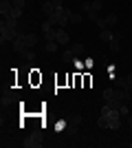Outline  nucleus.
I'll return each mask as SVG.
<instances>
[{
	"label": "nucleus",
	"instance_id": "nucleus-4",
	"mask_svg": "<svg viewBox=\"0 0 132 148\" xmlns=\"http://www.w3.org/2000/svg\"><path fill=\"white\" fill-rule=\"evenodd\" d=\"M22 146L24 148H42V137H40V133H31V135L22 142Z\"/></svg>",
	"mask_w": 132,
	"mask_h": 148
},
{
	"label": "nucleus",
	"instance_id": "nucleus-31",
	"mask_svg": "<svg viewBox=\"0 0 132 148\" xmlns=\"http://www.w3.org/2000/svg\"><path fill=\"white\" fill-rule=\"evenodd\" d=\"M128 126L132 128V115H128Z\"/></svg>",
	"mask_w": 132,
	"mask_h": 148
},
{
	"label": "nucleus",
	"instance_id": "nucleus-21",
	"mask_svg": "<svg viewBox=\"0 0 132 148\" xmlns=\"http://www.w3.org/2000/svg\"><path fill=\"white\" fill-rule=\"evenodd\" d=\"M112 97H114V88H106L104 91V99L108 102V99H112Z\"/></svg>",
	"mask_w": 132,
	"mask_h": 148
},
{
	"label": "nucleus",
	"instance_id": "nucleus-1",
	"mask_svg": "<svg viewBox=\"0 0 132 148\" xmlns=\"http://www.w3.org/2000/svg\"><path fill=\"white\" fill-rule=\"evenodd\" d=\"M70 16H73L70 9H66V7H57L55 13H51V16H49V20L55 27H66V25H70Z\"/></svg>",
	"mask_w": 132,
	"mask_h": 148
},
{
	"label": "nucleus",
	"instance_id": "nucleus-27",
	"mask_svg": "<svg viewBox=\"0 0 132 148\" xmlns=\"http://www.w3.org/2000/svg\"><path fill=\"white\" fill-rule=\"evenodd\" d=\"M126 86L132 88V73H128V77H126Z\"/></svg>",
	"mask_w": 132,
	"mask_h": 148
},
{
	"label": "nucleus",
	"instance_id": "nucleus-11",
	"mask_svg": "<svg viewBox=\"0 0 132 148\" xmlns=\"http://www.w3.org/2000/svg\"><path fill=\"white\" fill-rule=\"evenodd\" d=\"M60 47H62V44L57 42V40H49V42L44 44V49L49 51V53H57V49H60Z\"/></svg>",
	"mask_w": 132,
	"mask_h": 148
},
{
	"label": "nucleus",
	"instance_id": "nucleus-5",
	"mask_svg": "<svg viewBox=\"0 0 132 148\" xmlns=\"http://www.w3.org/2000/svg\"><path fill=\"white\" fill-rule=\"evenodd\" d=\"M16 99H18V97H16L13 88H5V91H2V97H0V104H2V106H11Z\"/></svg>",
	"mask_w": 132,
	"mask_h": 148
},
{
	"label": "nucleus",
	"instance_id": "nucleus-24",
	"mask_svg": "<svg viewBox=\"0 0 132 148\" xmlns=\"http://www.w3.org/2000/svg\"><path fill=\"white\" fill-rule=\"evenodd\" d=\"M20 16H22V9L13 7V11H11V18H20Z\"/></svg>",
	"mask_w": 132,
	"mask_h": 148
},
{
	"label": "nucleus",
	"instance_id": "nucleus-19",
	"mask_svg": "<svg viewBox=\"0 0 132 148\" xmlns=\"http://www.w3.org/2000/svg\"><path fill=\"white\" fill-rule=\"evenodd\" d=\"M82 13H75V11H73V16H70V25H79V22H82Z\"/></svg>",
	"mask_w": 132,
	"mask_h": 148
},
{
	"label": "nucleus",
	"instance_id": "nucleus-18",
	"mask_svg": "<svg viewBox=\"0 0 132 148\" xmlns=\"http://www.w3.org/2000/svg\"><path fill=\"white\" fill-rule=\"evenodd\" d=\"M101 9H104V2H99V0H93V2H90V11H97V13H99Z\"/></svg>",
	"mask_w": 132,
	"mask_h": 148
},
{
	"label": "nucleus",
	"instance_id": "nucleus-6",
	"mask_svg": "<svg viewBox=\"0 0 132 148\" xmlns=\"http://www.w3.org/2000/svg\"><path fill=\"white\" fill-rule=\"evenodd\" d=\"M55 40L62 44V47H66V44L70 42V38H68V33H66V29H64V27H57V31H55Z\"/></svg>",
	"mask_w": 132,
	"mask_h": 148
},
{
	"label": "nucleus",
	"instance_id": "nucleus-28",
	"mask_svg": "<svg viewBox=\"0 0 132 148\" xmlns=\"http://www.w3.org/2000/svg\"><path fill=\"white\" fill-rule=\"evenodd\" d=\"M66 128V122H64V119H60V122H57V130H64Z\"/></svg>",
	"mask_w": 132,
	"mask_h": 148
},
{
	"label": "nucleus",
	"instance_id": "nucleus-9",
	"mask_svg": "<svg viewBox=\"0 0 132 148\" xmlns=\"http://www.w3.org/2000/svg\"><path fill=\"white\" fill-rule=\"evenodd\" d=\"M114 36H117V33H112V29H104V31H99V40L101 42H112L114 40Z\"/></svg>",
	"mask_w": 132,
	"mask_h": 148
},
{
	"label": "nucleus",
	"instance_id": "nucleus-23",
	"mask_svg": "<svg viewBox=\"0 0 132 148\" xmlns=\"http://www.w3.org/2000/svg\"><path fill=\"white\" fill-rule=\"evenodd\" d=\"M73 62H75V69H77V71H84V69H86V66H84V62L79 60V58H75Z\"/></svg>",
	"mask_w": 132,
	"mask_h": 148
},
{
	"label": "nucleus",
	"instance_id": "nucleus-30",
	"mask_svg": "<svg viewBox=\"0 0 132 148\" xmlns=\"http://www.w3.org/2000/svg\"><path fill=\"white\" fill-rule=\"evenodd\" d=\"M53 2H55L57 7H64V0H53Z\"/></svg>",
	"mask_w": 132,
	"mask_h": 148
},
{
	"label": "nucleus",
	"instance_id": "nucleus-15",
	"mask_svg": "<svg viewBox=\"0 0 132 148\" xmlns=\"http://www.w3.org/2000/svg\"><path fill=\"white\" fill-rule=\"evenodd\" d=\"M75 58H77V56L73 53V49H66V51L62 53V60H64V62H73Z\"/></svg>",
	"mask_w": 132,
	"mask_h": 148
},
{
	"label": "nucleus",
	"instance_id": "nucleus-33",
	"mask_svg": "<svg viewBox=\"0 0 132 148\" xmlns=\"http://www.w3.org/2000/svg\"><path fill=\"white\" fill-rule=\"evenodd\" d=\"M99 2H104V0H99Z\"/></svg>",
	"mask_w": 132,
	"mask_h": 148
},
{
	"label": "nucleus",
	"instance_id": "nucleus-8",
	"mask_svg": "<svg viewBox=\"0 0 132 148\" xmlns=\"http://www.w3.org/2000/svg\"><path fill=\"white\" fill-rule=\"evenodd\" d=\"M55 9H57V5L53 2V0H44V5H42V11H44V16L49 18L51 13H55Z\"/></svg>",
	"mask_w": 132,
	"mask_h": 148
},
{
	"label": "nucleus",
	"instance_id": "nucleus-13",
	"mask_svg": "<svg viewBox=\"0 0 132 148\" xmlns=\"http://www.w3.org/2000/svg\"><path fill=\"white\" fill-rule=\"evenodd\" d=\"M104 20H106V27H108V29H112V27L117 25V20H119V18H117V13H108Z\"/></svg>",
	"mask_w": 132,
	"mask_h": 148
},
{
	"label": "nucleus",
	"instance_id": "nucleus-10",
	"mask_svg": "<svg viewBox=\"0 0 132 148\" xmlns=\"http://www.w3.org/2000/svg\"><path fill=\"white\" fill-rule=\"evenodd\" d=\"M110 51H112V53H119V51H121V33H117L114 40L110 42Z\"/></svg>",
	"mask_w": 132,
	"mask_h": 148
},
{
	"label": "nucleus",
	"instance_id": "nucleus-22",
	"mask_svg": "<svg viewBox=\"0 0 132 148\" xmlns=\"http://www.w3.org/2000/svg\"><path fill=\"white\" fill-rule=\"evenodd\" d=\"M31 82H33V84L42 82V75H38V71H33V73H31Z\"/></svg>",
	"mask_w": 132,
	"mask_h": 148
},
{
	"label": "nucleus",
	"instance_id": "nucleus-7",
	"mask_svg": "<svg viewBox=\"0 0 132 148\" xmlns=\"http://www.w3.org/2000/svg\"><path fill=\"white\" fill-rule=\"evenodd\" d=\"M13 11V5L9 2V0H0V13H2V18H7V16H11Z\"/></svg>",
	"mask_w": 132,
	"mask_h": 148
},
{
	"label": "nucleus",
	"instance_id": "nucleus-12",
	"mask_svg": "<svg viewBox=\"0 0 132 148\" xmlns=\"http://www.w3.org/2000/svg\"><path fill=\"white\" fill-rule=\"evenodd\" d=\"M24 40H26V49H33V47L38 44V36H35V33H26Z\"/></svg>",
	"mask_w": 132,
	"mask_h": 148
},
{
	"label": "nucleus",
	"instance_id": "nucleus-14",
	"mask_svg": "<svg viewBox=\"0 0 132 148\" xmlns=\"http://www.w3.org/2000/svg\"><path fill=\"white\" fill-rule=\"evenodd\" d=\"M70 49H73V53H75V56L79 58V56H84V51H86V47H84L82 42H75L73 47H70Z\"/></svg>",
	"mask_w": 132,
	"mask_h": 148
},
{
	"label": "nucleus",
	"instance_id": "nucleus-3",
	"mask_svg": "<svg viewBox=\"0 0 132 148\" xmlns=\"http://www.w3.org/2000/svg\"><path fill=\"white\" fill-rule=\"evenodd\" d=\"M11 47H13V51H16V53H26V56H31V49H26L24 36H18V38L11 42Z\"/></svg>",
	"mask_w": 132,
	"mask_h": 148
},
{
	"label": "nucleus",
	"instance_id": "nucleus-20",
	"mask_svg": "<svg viewBox=\"0 0 132 148\" xmlns=\"http://www.w3.org/2000/svg\"><path fill=\"white\" fill-rule=\"evenodd\" d=\"M119 115H121V117H128V115H130V111H128V104H121V106H119Z\"/></svg>",
	"mask_w": 132,
	"mask_h": 148
},
{
	"label": "nucleus",
	"instance_id": "nucleus-16",
	"mask_svg": "<svg viewBox=\"0 0 132 148\" xmlns=\"http://www.w3.org/2000/svg\"><path fill=\"white\" fill-rule=\"evenodd\" d=\"M108 124H110V119H108L106 115H99V119H97V126H99V128H108Z\"/></svg>",
	"mask_w": 132,
	"mask_h": 148
},
{
	"label": "nucleus",
	"instance_id": "nucleus-25",
	"mask_svg": "<svg viewBox=\"0 0 132 148\" xmlns=\"http://www.w3.org/2000/svg\"><path fill=\"white\" fill-rule=\"evenodd\" d=\"M93 64H95V62L90 60V58H86V60H84V66H86V69H93Z\"/></svg>",
	"mask_w": 132,
	"mask_h": 148
},
{
	"label": "nucleus",
	"instance_id": "nucleus-29",
	"mask_svg": "<svg viewBox=\"0 0 132 148\" xmlns=\"http://www.w3.org/2000/svg\"><path fill=\"white\" fill-rule=\"evenodd\" d=\"M82 11H84V13L90 11V2H84V5H82Z\"/></svg>",
	"mask_w": 132,
	"mask_h": 148
},
{
	"label": "nucleus",
	"instance_id": "nucleus-2",
	"mask_svg": "<svg viewBox=\"0 0 132 148\" xmlns=\"http://www.w3.org/2000/svg\"><path fill=\"white\" fill-rule=\"evenodd\" d=\"M18 36H20V33H18V27H9L5 20L0 22V44L9 42V40L13 42V40H16Z\"/></svg>",
	"mask_w": 132,
	"mask_h": 148
},
{
	"label": "nucleus",
	"instance_id": "nucleus-17",
	"mask_svg": "<svg viewBox=\"0 0 132 148\" xmlns=\"http://www.w3.org/2000/svg\"><path fill=\"white\" fill-rule=\"evenodd\" d=\"M108 128H110V130H119V128H121V117H117V119H110Z\"/></svg>",
	"mask_w": 132,
	"mask_h": 148
},
{
	"label": "nucleus",
	"instance_id": "nucleus-32",
	"mask_svg": "<svg viewBox=\"0 0 132 148\" xmlns=\"http://www.w3.org/2000/svg\"><path fill=\"white\" fill-rule=\"evenodd\" d=\"M130 148H132V142H130Z\"/></svg>",
	"mask_w": 132,
	"mask_h": 148
},
{
	"label": "nucleus",
	"instance_id": "nucleus-26",
	"mask_svg": "<svg viewBox=\"0 0 132 148\" xmlns=\"http://www.w3.org/2000/svg\"><path fill=\"white\" fill-rule=\"evenodd\" d=\"M84 84H86V86H90V84H93V77H90V75H84Z\"/></svg>",
	"mask_w": 132,
	"mask_h": 148
}]
</instances>
